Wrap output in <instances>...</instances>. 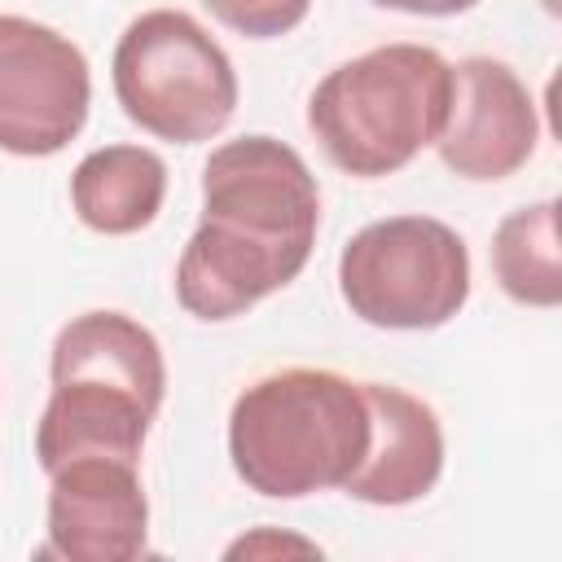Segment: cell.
<instances>
[{
    "instance_id": "6da1fadb",
    "label": "cell",
    "mask_w": 562,
    "mask_h": 562,
    "mask_svg": "<svg viewBox=\"0 0 562 562\" xmlns=\"http://www.w3.org/2000/svg\"><path fill=\"white\" fill-rule=\"evenodd\" d=\"M321 189L277 136H237L202 167V220L176 263V299L198 321H233L285 290L312 259Z\"/></svg>"
},
{
    "instance_id": "8fae6325",
    "label": "cell",
    "mask_w": 562,
    "mask_h": 562,
    "mask_svg": "<svg viewBox=\"0 0 562 562\" xmlns=\"http://www.w3.org/2000/svg\"><path fill=\"white\" fill-rule=\"evenodd\" d=\"M167 198V162L145 145H101L70 171L75 215L105 237L140 233L158 220Z\"/></svg>"
},
{
    "instance_id": "8992f818",
    "label": "cell",
    "mask_w": 562,
    "mask_h": 562,
    "mask_svg": "<svg viewBox=\"0 0 562 562\" xmlns=\"http://www.w3.org/2000/svg\"><path fill=\"white\" fill-rule=\"evenodd\" d=\"M338 290L364 325L439 329L470 299V250L435 215L373 220L342 246Z\"/></svg>"
},
{
    "instance_id": "7c38bea8",
    "label": "cell",
    "mask_w": 562,
    "mask_h": 562,
    "mask_svg": "<svg viewBox=\"0 0 562 562\" xmlns=\"http://www.w3.org/2000/svg\"><path fill=\"white\" fill-rule=\"evenodd\" d=\"M492 268L501 290L522 307L562 303V263H558V202H531L509 211L492 233Z\"/></svg>"
},
{
    "instance_id": "5b68a950",
    "label": "cell",
    "mask_w": 562,
    "mask_h": 562,
    "mask_svg": "<svg viewBox=\"0 0 562 562\" xmlns=\"http://www.w3.org/2000/svg\"><path fill=\"white\" fill-rule=\"evenodd\" d=\"M110 70L123 114L171 145L220 136L237 110V70L228 53L180 9L132 18L114 44Z\"/></svg>"
},
{
    "instance_id": "30bf717a",
    "label": "cell",
    "mask_w": 562,
    "mask_h": 562,
    "mask_svg": "<svg viewBox=\"0 0 562 562\" xmlns=\"http://www.w3.org/2000/svg\"><path fill=\"white\" fill-rule=\"evenodd\" d=\"M369 404V448L342 492L364 505H413L443 474V426L435 408L391 382H360Z\"/></svg>"
},
{
    "instance_id": "52a82bcc",
    "label": "cell",
    "mask_w": 562,
    "mask_h": 562,
    "mask_svg": "<svg viewBox=\"0 0 562 562\" xmlns=\"http://www.w3.org/2000/svg\"><path fill=\"white\" fill-rule=\"evenodd\" d=\"M88 57L61 31L0 13V149L13 158H53L88 123Z\"/></svg>"
},
{
    "instance_id": "277c9868",
    "label": "cell",
    "mask_w": 562,
    "mask_h": 562,
    "mask_svg": "<svg viewBox=\"0 0 562 562\" xmlns=\"http://www.w3.org/2000/svg\"><path fill=\"white\" fill-rule=\"evenodd\" d=\"M452 61L430 44H378L334 66L307 97V127L325 158L360 180L395 176L448 123Z\"/></svg>"
},
{
    "instance_id": "9c48e42d",
    "label": "cell",
    "mask_w": 562,
    "mask_h": 562,
    "mask_svg": "<svg viewBox=\"0 0 562 562\" xmlns=\"http://www.w3.org/2000/svg\"><path fill=\"white\" fill-rule=\"evenodd\" d=\"M540 119L527 83L501 57H461L452 66V105L435 140L461 180H505L536 154Z\"/></svg>"
},
{
    "instance_id": "7a4b0ae2",
    "label": "cell",
    "mask_w": 562,
    "mask_h": 562,
    "mask_svg": "<svg viewBox=\"0 0 562 562\" xmlns=\"http://www.w3.org/2000/svg\"><path fill=\"white\" fill-rule=\"evenodd\" d=\"M48 378L53 391L35 422L44 474L88 452L140 461L149 422L162 408L167 360L136 316L114 307L70 316L53 338Z\"/></svg>"
},
{
    "instance_id": "9a60e30c",
    "label": "cell",
    "mask_w": 562,
    "mask_h": 562,
    "mask_svg": "<svg viewBox=\"0 0 562 562\" xmlns=\"http://www.w3.org/2000/svg\"><path fill=\"white\" fill-rule=\"evenodd\" d=\"M540 4H544V9H549V13H558V0H540Z\"/></svg>"
},
{
    "instance_id": "5bb4252c",
    "label": "cell",
    "mask_w": 562,
    "mask_h": 562,
    "mask_svg": "<svg viewBox=\"0 0 562 562\" xmlns=\"http://www.w3.org/2000/svg\"><path fill=\"white\" fill-rule=\"evenodd\" d=\"M378 9H395V13H413V18H452L474 9L479 0H369Z\"/></svg>"
},
{
    "instance_id": "4fadbf2b",
    "label": "cell",
    "mask_w": 562,
    "mask_h": 562,
    "mask_svg": "<svg viewBox=\"0 0 562 562\" xmlns=\"http://www.w3.org/2000/svg\"><path fill=\"white\" fill-rule=\"evenodd\" d=\"M228 31L246 35V40H277V35H290L312 0H202Z\"/></svg>"
},
{
    "instance_id": "3957f363",
    "label": "cell",
    "mask_w": 562,
    "mask_h": 562,
    "mask_svg": "<svg viewBox=\"0 0 562 562\" xmlns=\"http://www.w3.org/2000/svg\"><path fill=\"white\" fill-rule=\"evenodd\" d=\"M369 448L364 386L334 369H277L255 378L228 413L237 479L272 501L342 487Z\"/></svg>"
},
{
    "instance_id": "ba28073f",
    "label": "cell",
    "mask_w": 562,
    "mask_h": 562,
    "mask_svg": "<svg viewBox=\"0 0 562 562\" xmlns=\"http://www.w3.org/2000/svg\"><path fill=\"white\" fill-rule=\"evenodd\" d=\"M149 501L140 461L127 457H70L48 470V544L66 562H132L145 553Z\"/></svg>"
}]
</instances>
